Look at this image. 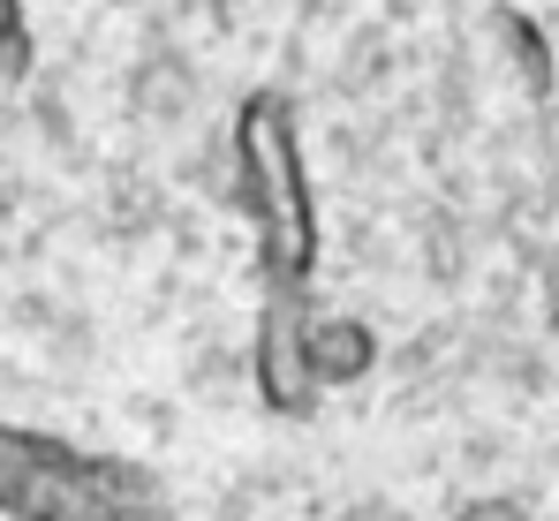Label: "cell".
I'll return each mask as SVG.
<instances>
[{
    "label": "cell",
    "mask_w": 559,
    "mask_h": 521,
    "mask_svg": "<svg viewBox=\"0 0 559 521\" xmlns=\"http://www.w3.org/2000/svg\"><path fill=\"white\" fill-rule=\"evenodd\" d=\"M552 333H559V303H552Z\"/></svg>",
    "instance_id": "cell-6"
},
{
    "label": "cell",
    "mask_w": 559,
    "mask_h": 521,
    "mask_svg": "<svg viewBox=\"0 0 559 521\" xmlns=\"http://www.w3.org/2000/svg\"><path fill=\"white\" fill-rule=\"evenodd\" d=\"M235 189H242V212H250L265 295H310L318 212H310V167H302L295 106L280 91H250L242 114H235Z\"/></svg>",
    "instance_id": "cell-1"
},
{
    "label": "cell",
    "mask_w": 559,
    "mask_h": 521,
    "mask_svg": "<svg viewBox=\"0 0 559 521\" xmlns=\"http://www.w3.org/2000/svg\"><path fill=\"white\" fill-rule=\"evenodd\" d=\"M454 521H530V514H522V499H468Z\"/></svg>",
    "instance_id": "cell-5"
},
{
    "label": "cell",
    "mask_w": 559,
    "mask_h": 521,
    "mask_svg": "<svg viewBox=\"0 0 559 521\" xmlns=\"http://www.w3.org/2000/svg\"><path fill=\"white\" fill-rule=\"evenodd\" d=\"M491 31H499V46H507V61H514L522 91H530V98H552V46H545V31H537L522 8H499Z\"/></svg>",
    "instance_id": "cell-4"
},
{
    "label": "cell",
    "mask_w": 559,
    "mask_h": 521,
    "mask_svg": "<svg viewBox=\"0 0 559 521\" xmlns=\"http://www.w3.org/2000/svg\"><path fill=\"white\" fill-rule=\"evenodd\" d=\"M310 295H265L258 341H250V378L265 393L273 416H310L318 408V378H310Z\"/></svg>",
    "instance_id": "cell-2"
},
{
    "label": "cell",
    "mask_w": 559,
    "mask_h": 521,
    "mask_svg": "<svg viewBox=\"0 0 559 521\" xmlns=\"http://www.w3.org/2000/svg\"><path fill=\"white\" fill-rule=\"evenodd\" d=\"M371 363H378L371 325H356V318H310V378H318V393H341V386L371 378Z\"/></svg>",
    "instance_id": "cell-3"
}]
</instances>
